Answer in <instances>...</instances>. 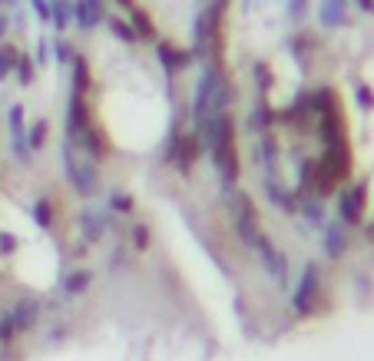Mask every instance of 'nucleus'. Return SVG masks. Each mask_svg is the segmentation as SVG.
<instances>
[{
	"instance_id": "nucleus-2",
	"label": "nucleus",
	"mask_w": 374,
	"mask_h": 361,
	"mask_svg": "<svg viewBox=\"0 0 374 361\" xmlns=\"http://www.w3.org/2000/svg\"><path fill=\"white\" fill-rule=\"evenodd\" d=\"M3 27H7V20H3V17H0V37H3Z\"/></svg>"
},
{
	"instance_id": "nucleus-1",
	"label": "nucleus",
	"mask_w": 374,
	"mask_h": 361,
	"mask_svg": "<svg viewBox=\"0 0 374 361\" xmlns=\"http://www.w3.org/2000/svg\"><path fill=\"white\" fill-rule=\"evenodd\" d=\"M10 63H13V50H0V80L10 73Z\"/></svg>"
}]
</instances>
